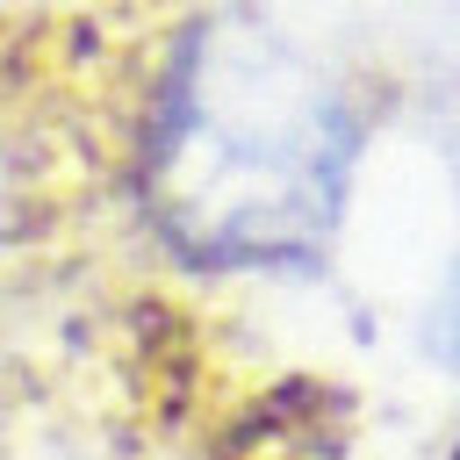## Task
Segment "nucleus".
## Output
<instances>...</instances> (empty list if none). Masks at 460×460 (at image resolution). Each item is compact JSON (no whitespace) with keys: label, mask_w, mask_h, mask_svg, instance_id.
<instances>
[{"label":"nucleus","mask_w":460,"mask_h":460,"mask_svg":"<svg viewBox=\"0 0 460 460\" xmlns=\"http://www.w3.org/2000/svg\"><path fill=\"white\" fill-rule=\"evenodd\" d=\"M446 460H460V424H453V446H446Z\"/></svg>","instance_id":"nucleus-1"}]
</instances>
